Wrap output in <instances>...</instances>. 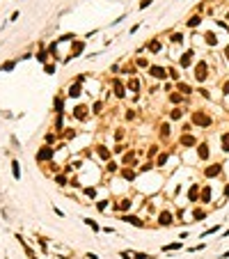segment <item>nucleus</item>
<instances>
[{"label":"nucleus","instance_id":"nucleus-6","mask_svg":"<svg viewBox=\"0 0 229 259\" xmlns=\"http://www.w3.org/2000/svg\"><path fill=\"white\" fill-rule=\"evenodd\" d=\"M121 220L128 222V225H133V227H140V229L144 227V220H142V218H138V216H133V213H124V216H121Z\"/></svg>","mask_w":229,"mask_h":259},{"label":"nucleus","instance_id":"nucleus-57","mask_svg":"<svg viewBox=\"0 0 229 259\" xmlns=\"http://www.w3.org/2000/svg\"><path fill=\"white\" fill-rule=\"evenodd\" d=\"M32 259H37V257H32Z\"/></svg>","mask_w":229,"mask_h":259},{"label":"nucleus","instance_id":"nucleus-34","mask_svg":"<svg viewBox=\"0 0 229 259\" xmlns=\"http://www.w3.org/2000/svg\"><path fill=\"white\" fill-rule=\"evenodd\" d=\"M108 202H110V199H99V202H96V209H99V211H105V209H108Z\"/></svg>","mask_w":229,"mask_h":259},{"label":"nucleus","instance_id":"nucleus-15","mask_svg":"<svg viewBox=\"0 0 229 259\" xmlns=\"http://www.w3.org/2000/svg\"><path fill=\"white\" fill-rule=\"evenodd\" d=\"M96 154L101 156L103 161H110V151H108V147H105V145H99L96 147Z\"/></svg>","mask_w":229,"mask_h":259},{"label":"nucleus","instance_id":"nucleus-1","mask_svg":"<svg viewBox=\"0 0 229 259\" xmlns=\"http://www.w3.org/2000/svg\"><path fill=\"white\" fill-rule=\"evenodd\" d=\"M53 156H55V147H51V145H44L42 149L37 151V161H39V163H44V161H51Z\"/></svg>","mask_w":229,"mask_h":259},{"label":"nucleus","instance_id":"nucleus-14","mask_svg":"<svg viewBox=\"0 0 229 259\" xmlns=\"http://www.w3.org/2000/svg\"><path fill=\"white\" fill-rule=\"evenodd\" d=\"M73 115L78 117V119H87V108H85V105H76V108H73Z\"/></svg>","mask_w":229,"mask_h":259},{"label":"nucleus","instance_id":"nucleus-58","mask_svg":"<svg viewBox=\"0 0 229 259\" xmlns=\"http://www.w3.org/2000/svg\"><path fill=\"white\" fill-rule=\"evenodd\" d=\"M0 71H2V69H0Z\"/></svg>","mask_w":229,"mask_h":259},{"label":"nucleus","instance_id":"nucleus-21","mask_svg":"<svg viewBox=\"0 0 229 259\" xmlns=\"http://www.w3.org/2000/svg\"><path fill=\"white\" fill-rule=\"evenodd\" d=\"M147 51H149V53H158V51H161V42H158V39L149 42V44H147Z\"/></svg>","mask_w":229,"mask_h":259},{"label":"nucleus","instance_id":"nucleus-25","mask_svg":"<svg viewBox=\"0 0 229 259\" xmlns=\"http://www.w3.org/2000/svg\"><path fill=\"white\" fill-rule=\"evenodd\" d=\"M179 248H183V243H170V245H163V252H172V250H179Z\"/></svg>","mask_w":229,"mask_h":259},{"label":"nucleus","instance_id":"nucleus-36","mask_svg":"<svg viewBox=\"0 0 229 259\" xmlns=\"http://www.w3.org/2000/svg\"><path fill=\"white\" fill-rule=\"evenodd\" d=\"M181 42H183V34H181V32H174V34H172V44H181Z\"/></svg>","mask_w":229,"mask_h":259},{"label":"nucleus","instance_id":"nucleus-17","mask_svg":"<svg viewBox=\"0 0 229 259\" xmlns=\"http://www.w3.org/2000/svg\"><path fill=\"white\" fill-rule=\"evenodd\" d=\"M197 156L202 158V161H206L209 158V145H199L197 147Z\"/></svg>","mask_w":229,"mask_h":259},{"label":"nucleus","instance_id":"nucleus-48","mask_svg":"<svg viewBox=\"0 0 229 259\" xmlns=\"http://www.w3.org/2000/svg\"><path fill=\"white\" fill-rule=\"evenodd\" d=\"M151 167H154V163H144V165L142 167H140V172H149V170Z\"/></svg>","mask_w":229,"mask_h":259},{"label":"nucleus","instance_id":"nucleus-39","mask_svg":"<svg viewBox=\"0 0 229 259\" xmlns=\"http://www.w3.org/2000/svg\"><path fill=\"white\" fill-rule=\"evenodd\" d=\"M222 149H225V151H229V133H225V135H222Z\"/></svg>","mask_w":229,"mask_h":259},{"label":"nucleus","instance_id":"nucleus-41","mask_svg":"<svg viewBox=\"0 0 229 259\" xmlns=\"http://www.w3.org/2000/svg\"><path fill=\"white\" fill-rule=\"evenodd\" d=\"M128 87H131L133 92H138V90H140V83H138L135 78H133V80H128Z\"/></svg>","mask_w":229,"mask_h":259},{"label":"nucleus","instance_id":"nucleus-28","mask_svg":"<svg viewBox=\"0 0 229 259\" xmlns=\"http://www.w3.org/2000/svg\"><path fill=\"white\" fill-rule=\"evenodd\" d=\"M177 87H179V92H181V94H190V92H192V87L188 85V83H179Z\"/></svg>","mask_w":229,"mask_h":259},{"label":"nucleus","instance_id":"nucleus-24","mask_svg":"<svg viewBox=\"0 0 229 259\" xmlns=\"http://www.w3.org/2000/svg\"><path fill=\"white\" fill-rule=\"evenodd\" d=\"M204 42H206L209 46H215V44H218V39H215L213 32H206V34H204Z\"/></svg>","mask_w":229,"mask_h":259},{"label":"nucleus","instance_id":"nucleus-8","mask_svg":"<svg viewBox=\"0 0 229 259\" xmlns=\"http://www.w3.org/2000/svg\"><path fill=\"white\" fill-rule=\"evenodd\" d=\"M220 172H222V165L220 163H213V165H209L204 170V176H206V179H213V176H218Z\"/></svg>","mask_w":229,"mask_h":259},{"label":"nucleus","instance_id":"nucleus-3","mask_svg":"<svg viewBox=\"0 0 229 259\" xmlns=\"http://www.w3.org/2000/svg\"><path fill=\"white\" fill-rule=\"evenodd\" d=\"M83 51H85V42H83V39H76V42L71 44V53H69V57H67L64 62H69V60H73V57H78Z\"/></svg>","mask_w":229,"mask_h":259},{"label":"nucleus","instance_id":"nucleus-47","mask_svg":"<svg viewBox=\"0 0 229 259\" xmlns=\"http://www.w3.org/2000/svg\"><path fill=\"white\" fill-rule=\"evenodd\" d=\"M92 108H94V113H96V115H99V113H101V108H103V103H101V101H96V103H94V105H92Z\"/></svg>","mask_w":229,"mask_h":259},{"label":"nucleus","instance_id":"nucleus-26","mask_svg":"<svg viewBox=\"0 0 229 259\" xmlns=\"http://www.w3.org/2000/svg\"><path fill=\"white\" fill-rule=\"evenodd\" d=\"M199 23H202V16H190L188 19V28H197Z\"/></svg>","mask_w":229,"mask_h":259},{"label":"nucleus","instance_id":"nucleus-30","mask_svg":"<svg viewBox=\"0 0 229 259\" xmlns=\"http://www.w3.org/2000/svg\"><path fill=\"white\" fill-rule=\"evenodd\" d=\"M192 218H195V220H204V218H206V211H204V209H195Z\"/></svg>","mask_w":229,"mask_h":259},{"label":"nucleus","instance_id":"nucleus-51","mask_svg":"<svg viewBox=\"0 0 229 259\" xmlns=\"http://www.w3.org/2000/svg\"><path fill=\"white\" fill-rule=\"evenodd\" d=\"M44 69H46V74H55V64H46Z\"/></svg>","mask_w":229,"mask_h":259},{"label":"nucleus","instance_id":"nucleus-9","mask_svg":"<svg viewBox=\"0 0 229 259\" xmlns=\"http://www.w3.org/2000/svg\"><path fill=\"white\" fill-rule=\"evenodd\" d=\"M112 87H115V96H119V99H124L126 96V87L121 85V80H112Z\"/></svg>","mask_w":229,"mask_h":259},{"label":"nucleus","instance_id":"nucleus-16","mask_svg":"<svg viewBox=\"0 0 229 259\" xmlns=\"http://www.w3.org/2000/svg\"><path fill=\"white\" fill-rule=\"evenodd\" d=\"M197 193H199V184H192L190 190H188V199H190V202H197Z\"/></svg>","mask_w":229,"mask_h":259},{"label":"nucleus","instance_id":"nucleus-49","mask_svg":"<svg viewBox=\"0 0 229 259\" xmlns=\"http://www.w3.org/2000/svg\"><path fill=\"white\" fill-rule=\"evenodd\" d=\"M138 67H142V69H144V67H149V62H147L144 57H138Z\"/></svg>","mask_w":229,"mask_h":259},{"label":"nucleus","instance_id":"nucleus-27","mask_svg":"<svg viewBox=\"0 0 229 259\" xmlns=\"http://www.w3.org/2000/svg\"><path fill=\"white\" fill-rule=\"evenodd\" d=\"M48 55H51L48 48H42V51L37 53V60H39V62H46V60H48Z\"/></svg>","mask_w":229,"mask_h":259},{"label":"nucleus","instance_id":"nucleus-5","mask_svg":"<svg viewBox=\"0 0 229 259\" xmlns=\"http://www.w3.org/2000/svg\"><path fill=\"white\" fill-rule=\"evenodd\" d=\"M192 122H195L197 126H211V117L206 115V113H192Z\"/></svg>","mask_w":229,"mask_h":259},{"label":"nucleus","instance_id":"nucleus-40","mask_svg":"<svg viewBox=\"0 0 229 259\" xmlns=\"http://www.w3.org/2000/svg\"><path fill=\"white\" fill-rule=\"evenodd\" d=\"M0 69H2V71H11V69H14V60H9V62H5V64H2V67H0Z\"/></svg>","mask_w":229,"mask_h":259},{"label":"nucleus","instance_id":"nucleus-53","mask_svg":"<svg viewBox=\"0 0 229 259\" xmlns=\"http://www.w3.org/2000/svg\"><path fill=\"white\" fill-rule=\"evenodd\" d=\"M53 140H55V133H48V135H46V142H48V145L53 142Z\"/></svg>","mask_w":229,"mask_h":259},{"label":"nucleus","instance_id":"nucleus-46","mask_svg":"<svg viewBox=\"0 0 229 259\" xmlns=\"http://www.w3.org/2000/svg\"><path fill=\"white\" fill-rule=\"evenodd\" d=\"M151 2H154V0H140V9H147Z\"/></svg>","mask_w":229,"mask_h":259},{"label":"nucleus","instance_id":"nucleus-33","mask_svg":"<svg viewBox=\"0 0 229 259\" xmlns=\"http://www.w3.org/2000/svg\"><path fill=\"white\" fill-rule=\"evenodd\" d=\"M83 193H85V195H87V197H92V199H94V197H96V188H94V186H87V188H85V190H83Z\"/></svg>","mask_w":229,"mask_h":259},{"label":"nucleus","instance_id":"nucleus-35","mask_svg":"<svg viewBox=\"0 0 229 259\" xmlns=\"http://www.w3.org/2000/svg\"><path fill=\"white\" fill-rule=\"evenodd\" d=\"M55 184H57V186H67V176H64V174H57V176H55Z\"/></svg>","mask_w":229,"mask_h":259},{"label":"nucleus","instance_id":"nucleus-4","mask_svg":"<svg viewBox=\"0 0 229 259\" xmlns=\"http://www.w3.org/2000/svg\"><path fill=\"white\" fill-rule=\"evenodd\" d=\"M149 76H154L156 80H165L170 71H165V67H158V64H154V67H149Z\"/></svg>","mask_w":229,"mask_h":259},{"label":"nucleus","instance_id":"nucleus-29","mask_svg":"<svg viewBox=\"0 0 229 259\" xmlns=\"http://www.w3.org/2000/svg\"><path fill=\"white\" fill-rule=\"evenodd\" d=\"M170 117H172V119H181V117H183V108H174L172 113H170Z\"/></svg>","mask_w":229,"mask_h":259},{"label":"nucleus","instance_id":"nucleus-38","mask_svg":"<svg viewBox=\"0 0 229 259\" xmlns=\"http://www.w3.org/2000/svg\"><path fill=\"white\" fill-rule=\"evenodd\" d=\"M62 113H57V119H55V131H62Z\"/></svg>","mask_w":229,"mask_h":259},{"label":"nucleus","instance_id":"nucleus-2","mask_svg":"<svg viewBox=\"0 0 229 259\" xmlns=\"http://www.w3.org/2000/svg\"><path fill=\"white\" fill-rule=\"evenodd\" d=\"M195 78L199 80V83H204V80L209 78V67H206V62H197V64H195Z\"/></svg>","mask_w":229,"mask_h":259},{"label":"nucleus","instance_id":"nucleus-55","mask_svg":"<svg viewBox=\"0 0 229 259\" xmlns=\"http://www.w3.org/2000/svg\"><path fill=\"white\" fill-rule=\"evenodd\" d=\"M225 197H229V186L225 188Z\"/></svg>","mask_w":229,"mask_h":259},{"label":"nucleus","instance_id":"nucleus-18","mask_svg":"<svg viewBox=\"0 0 229 259\" xmlns=\"http://www.w3.org/2000/svg\"><path fill=\"white\" fill-rule=\"evenodd\" d=\"M195 142H197V140L192 138V135H188V133H186V135H181V145H183V147H192Z\"/></svg>","mask_w":229,"mask_h":259},{"label":"nucleus","instance_id":"nucleus-12","mask_svg":"<svg viewBox=\"0 0 229 259\" xmlns=\"http://www.w3.org/2000/svg\"><path fill=\"white\" fill-rule=\"evenodd\" d=\"M53 108H55V113H64V96L53 99Z\"/></svg>","mask_w":229,"mask_h":259},{"label":"nucleus","instance_id":"nucleus-37","mask_svg":"<svg viewBox=\"0 0 229 259\" xmlns=\"http://www.w3.org/2000/svg\"><path fill=\"white\" fill-rule=\"evenodd\" d=\"M167 158H170V154H167V151H165V154H161V156H158V165H165V163H167Z\"/></svg>","mask_w":229,"mask_h":259},{"label":"nucleus","instance_id":"nucleus-20","mask_svg":"<svg viewBox=\"0 0 229 259\" xmlns=\"http://www.w3.org/2000/svg\"><path fill=\"white\" fill-rule=\"evenodd\" d=\"M131 204H133V202H131V199H128V197H124V199H121V202H119V204H117V207H115V209H119V211H128V209H131Z\"/></svg>","mask_w":229,"mask_h":259},{"label":"nucleus","instance_id":"nucleus-42","mask_svg":"<svg viewBox=\"0 0 229 259\" xmlns=\"http://www.w3.org/2000/svg\"><path fill=\"white\" fill-rule=\"evenodd\" d=\"M215 232H220V227H218V225H215V227H209L206 232L202 234V239H204V236H209V234H215Z\"/></svg>","mask_w":229,"mask_h":259},{"label":"nucleus","instance_id":"nucleus-54","mask_svg":"<svg viewBox=\"0 0 229 259\" xmlns=\"http://www.w3.org/2000/svg\"><path fill=\"white\" fill-rule=\"evenodd\" d=\"M199 94H202L204 99H209V96H211V94H209V90H204V87H202V90H199Z\"/></svg>","mask_w":229,"mask_h":259},{"label":"nucleus","instance_id":"nucleus-10","mask_svg":"<svg viewBox=\"0 0 229 259\" xmlns=\"http://www.w3.org/2000/svg\"><path fill=\"white\" fill-rule=\"evenodd\" d=\"M179 64H181L183 69H186V67H190V64H192V51H186L183 55L179 57Z\"/></svg>","mask_w":229,"mask_h":259},{"label":"nucleus","instance_id":"nucleus-23","mask_svg":"<svg viewBox=\"0 0 229 259\" xmlns=\"http://www.w3.org/2000/svg\"><path fill=\"white\" fill-rule=\"evenodd\" d=\"M83 222H85L87 227H92L94 232H101V227H99V222H96V220H92V218H83Z\"/></svg>","mask_w":229,"mask_h":259},{"label":"nucleus","instance_id":"nucleus-13","mask_svg":"<svg viewBox=\"0 0 229 259\" xmlns=\"http://www.w3.org/2000/svg\"><path fill=\"white\" fill-rule=\"evenodd\" d=\"M69 96H71V99H76V96H80V83H71V85H69Z\"/></svg>","mask_w":229,"mask_h":259},{"label":"nucleus","instance_id":"nucleus-22","mask_svg":"<svg viewBox=\"0 0 229 259\" xmlns=\"http://www.w3.org/2000/svg\"><path fill=\"white\" fill-rule=\"evenodd\" d=\"M11 174H14V179H21V165H19V161H11Z\"/></svg>","mask_w":229,"mask_h":259},{"label":"nucleus","instance_id":"nucleus-44","mask_svg":"<svg viewBox=\"0 0 229 259\" xmlns=\"http://www.w3.org/2000/svg\"><path fill=\"white\" fill-rule=\"evenodd\" d=\"M167 71H170V78H172V80H179V71H177V69H167Z\"/></svg>","mask_w":229,"mask_h":259},{"label":"nucleus","instance_id":"nucleus-7","mask_svg":"<svg viewBox=\"0 0 229 259\" xmlns=\"http://www.w3.org/2000/svg\"><path fill=\"white\" fill-rule=\"evenodd\" d=\"M172 222H174V218H172L170 211H161L158 213V225L161 227H172Z\"/></svg>","mask_w":229,"mask_h":259},{"label":"nucleus","instance_id":"nucleus-52","mask_svg":"<svg viewBox=\"0 0 229 259\" xmlns=\"http://www.w3.org/2000/svg\"><path fill=\"white\" fill-rule=\"evenodd\" d=\"M124 149H126L124 145H117V147H115V154H121V151H124Z\"/></svg>","mask_w":229,"mask_h":259},{"label":"nucleus","instance_id":"nucleus-45","mask_svg":"<svg viewBox=\"0 0 229 259\" xmlns=\"http://www.w3.org/2000/svg\"><path fill=\"white\" fill-rule=\"evenodd\" d=\"M131 163H133V151H131V154H126V156H124V165H131Z\"/></svg>","mask_w":229,"mask_h":259},{"label":"nucleus","instance_id":"nucleus-31","mask_svg":"<svg viewBox=\"0 0 229 259\" xmlns=\"http://www.w3.org/2000/svg\"><path fill=\"white\" fill-rule=\"evenodd\" d=\"M170 101H172V103H181V101H183V94H181V92L170 94Z\"/></svg>","mask_w":229,"mask_h":259},{"label":"nucleus","instance_id":"nucleus-11","mask_svg":"<svg viewBox=\"0 0 229 259\" xmlns=\"http://www.w3.org/2000/svg\"><path fill=\"white\" fill-rule=\"evenodd\" d=\"M199 202H202V204L211 202V186H204L202 188V193H199Z\"/></svg>","mask_w":229,"mask_h":259},{"label":"nucleus","instance_id":"nucleus-50","mask_svg":"<svg viewBox=\"0 0 229 259\" xmlns=\"http://www.w3.org/2000/svg\"><path fill=\"white\" fill-rule=\"evenodd\" d=\"M204 248H206V245H204V243H199V245H192L190 252H199V250H204Z\"/></svg>","mask_w":229,"mask_h":259},{"label":"nucleus","instance_id":"nucleus-32","mask_svg":"<svg viewBox=\"0 0 229 259\" xmlns=\"http://www.w3.org/2000/svg\"><path fill=\"white\" fill-rule=\"evenodd\" d=\"M57 42H76V34H73V32H67V34H62Z\"/></svg>","mask_w":229,"mask_h":259},{"label":"nucleus","instance_id":"nucleus-43","mask_svg":"<svg viewBox=\"0 0 229 259\" xmlns=\"http://www.w3.org/2000/svg\"><path fill=\"white\" fill-rule=\"evenodd\" d=\"M105 170H108V172H117V163H115V161H108Z\"/></svg>","mask_w":229,"mask_h":259},{"label":"nucleus","instance_id":"nucleus-19","mask_svg":"<svg viewBox=\"0 0 229 259\" xmlns=\"http://www.w3.org/2000/svg\"><path fill=\"white\" fill-rule=\"evenodd\" d=\"M121 176H124L126 181H133V179H135V170H131V167H124V170H121Z\"/></svg>","mask_w":229,"mask_h":259},{"label":"nucleus","instance_id":"nucleus-56","mask_svg":"<svg viewBox=\"0 0 229 259\" xmlns=\"http://www.w3.org/2000/svg\"><path fill=\"white\" fill-rule=\"evenodd\" d=\"M225 53H227V57H229V46H227V48H225Z\"/></svg>","mask_w":229,"mask_h":259}]
</instances>
